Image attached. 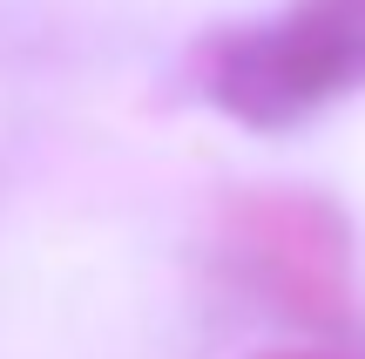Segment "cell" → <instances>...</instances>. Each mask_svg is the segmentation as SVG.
Returning <instances> with one entry per match:
<instances>
[{"mask_svg": "<svg viewBox=\"0 0 365 359\" xmlns=\"http://www.w3.org/2000/svg\"><path fill=\"white\" fill-rule=\"evenodd\" d=\"M277 359H345V353H277Z\"/></svg>", "mask_w": 365, "mask_h": 359, "instance_id": "cell-3", "label": "cell"}, {"mask_svg": "<svg viewBox=\"0 0 365 359\" xmlns=\"http://www.w3.org/2000/svg\"><path fill=\"white\" fill-rule=\"evenodd\" d=\"M244 244L257 285L298 319H345L352 312V251L345 224L312 197H264L244 211Z\"/></svg>", "mask_w": 365, "mask_h": 359, "instance_id": "cell-2", "label": "cell"}, {"mask_svg": "<svg viewBox=\"0 0 365 359\" xmlns=\"http://www.w3.org/2000/svg\"><path fill=\"white\" fill-rule=\"evenodd\" d=\"M365 81V0H298L210 54V95L250 129H284Z\"/></svg>", "mask_w": 365, "mask_h": 359, "instance_id": "cell-1", "label": "cell"}]
</instances>
